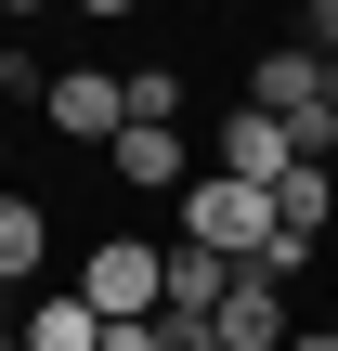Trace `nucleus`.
<instances>
[{
	"mask_svg": "<svg viewBox=\"0 0 338 351\" xmlns=\"http://www.w3.org/2000/svg\"><path fill=\"white\" fill-rule=\"evenodd\" d=\"M182 247H221V261L248 274V261L274 247V195H261V182H221V169H195V182H182Z\"/></svg>",
	"mask_w": 338,
	"mask_h": 351,
	"instance_id": "obj_1",
	"label": "nucleus"
},
{
	"mask_svg": "<svg viewBox=\"0 0 338 351\" xmlns=\"http://www.w3.org/2000/svg\"><path fill=\"white\" fill-rule=\"evenodd\" d=\"M156 287H169V247H130V234H104V247H91V274H78V300H91L104 326H143V313H156Z\"/></svg>",
	"mask_w": 338,
	"mask_h": 351,
	"instance_id": "obj_2",
	"label": "nucleus"
},
{
	"mask_svg": "<svg viewBox=\"0 0 338 351\" xmlns=\"http://www.w3.org/2000/svg\"><path fill=\"white\" fill-rule=\"evenodd\" d=\"M208 169H221V182H261V195H274V182L300 169V130H287V117H261V104H234V117H221V143H208Z\"/></svg>",
	"mask_w": 338,
	"mask_h": 351,
	"instance_id": "obj_3",
	"label": "nucleus"
},
{
	"mask_svg": "<svg viewBox=\"0 0 338 351\" xmlns=\"http://www.w3.org/2000/svg\"><path fill=\"white\" fill-rule=\"evenodd\" d=\"M52 130H65V143H117V130H130V78L65 65V78H52Z\"/></svg>",
	"mask_w": 338,
	"mask_h": 351,
	"instance_id": "obj_4",
	"label": "nucleus"
},
{
	"mask_svg": "<svg viewBox=\"0 0 338 351\" xmlns=\"http://www.w3.org/2000/svg\"><path fill=\"white\" fill-rule=\"evenodd\" d=\"M104 156H117V182H143V195H182V182H195V143H182V130H117Z\"/></svg>",
	"mask_w": 338,
	"mask_h": 351,
	"instance_id": "obj_5",
	"label": "nucleus"
},
{
	"mask_svg": "<svg viewBox=\"0 0 338 351\" xmlns=\"http://www.w3.org/2000/svg\"><path fill=\"white\" fill-rule=\"evenodd\" d=\"M248 104H261V117H313V104H326V65H313V52L287 39V52H261V78H248Z\"/></svg>",
	"mask_w": 338,
	"mask_h": 351,
	"instance_id": "obj_6",
	"label": "nucleus"
},
{
	"mask_svg": "<svg viewBox=\"0 0 338 351\" xmlns=\"http://www.w3.org/2000/svg\"><path fill=\"white\" fill-rule=\"evenodd\" d=\"M13 351H104V313H91V300L65 287V300H39V313L13 326Z\"/></svg>",
	"mask_w": 338,
	"mask_h": 351,
	"instance_id": "obj_7",
	"label": "nucleus"
},
{
	"mask_svg": "<svg viewBox=\"0 0 338 351\" xmlns=\"http://www.w3.org/2000/svg\"><path fill=\"white\" fill-rule=\"evenodd\" d=\"M52 261V221H39V195H0V287H26Z\"/></svg>",
	"mask_w": 338,
	"mask_h": 351,
	"instance_id": "obj_8",
	"label": "nucleus"
},
{
	"mask_svg": "<svg viewBox=\"0 0 338 351\" xmlns=\"http://www.w3.org/2000/svg\"><path fill=\"white\" fill-rule=\"evenodd\" d=\"M326 169H287V182H274V234H287V247H313V234H326Z\"/></svg>",
	"mask_w": 338,
	"mask_h": 351,
	"instance_id": "obj_9",
	"label": "nucleus"
},
{
	"mask_svg": "<svg viewBox=\"0 0 338 351\" xmlns=\"http://www.w3.org/2000/svg\"><path fill=\"white\" fill-rule=\"evenodd\" d=\"M0 351H13V287H0Z\"/></svg>",
	"mask_w": 338,
	"mask_h": 351,
	"instance_id": "obj_10",
	"label": "nucleus"
},
{
	"mask_svg": "<svg viewBox=\"0 0 338 351\" xmlns=\"http://www.w3.org/2000/svg\"><path fill=\"white\" fill-rule=\"evenodd\" d=\"M287 351H338V326H326V339H287Z\"/></svg>",
	"mask_w": 338,
	"mask_h": 351,
	"instance_id": "obj_11",
	"label": "nucleus"
},
{
	"mask_svg": "<svg viewBox=\"0 0 338 351\" xmlns=\"http://www.w3.org/2000/svg\"><path fill=\"white\" fill-rule=\"evenodd\" d=\"M326 104H338V65H326Z\"/></svg>",
	"mask_w": 338,
	"mask_h": 351,
	"instance_id": "obj_12",
	"label": "nucleus"
},
{
	"mask_svg": "<svg viewBox=\"0 0 338 351\" xmlns=\"http://www.w3.org/2000/svg\"><path fill=\"white\" fill-rule=\"evenodd\" d=\"M0 52H13V39H0Z\"/></svg>",
	"mask_w": 338,
	"mask_h": 351,
	"instance_id": "obj_13",
	"label": "nucleus"
}]
</instances>
